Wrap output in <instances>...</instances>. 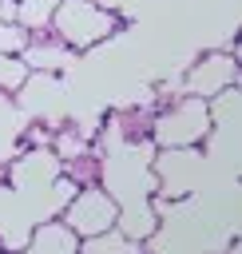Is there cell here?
Returning <instances> with one entry per match:
<instances>
[{"mask_svg":"<svg viewBox=\"0 0 242 254\" xmlns=\"http://www.w3.org/2000/svg\"><path fill=\"white\" fill-rule=\"evenodd\" d=\"M119 24L123 20L115 12H107V8H99L95 0H60L56 12H52V28L48 32L60 44H67L71 52H87V48L111 40L119 32Z\"/></svg>","mask_w":242,"mask_h":254,"instance_id":"obj_1","label":"cell"},{"mask_svg":"<svg viewBox=\"0 0 242 254\" xmlns=\"http://www.w3.org/2000/svg\"><path fill=\"white\" fill-rule=\"evenodd\" d=\"M79 52L60 44L52 32H28V44L20 48V64L28 71H67Z\"/></svg>","mask_w":242,"mask_h":254,"instance_id":"obj_5","label":"cell"},{"mask_svg":"<svg viewBox=\"0 0 242 254\" xmlns=\"http://www.w3.org/2000/svg\"><path fill=\"white\" fill-rule=\"evenodd\" d=\"M210 111H206V99H194V95H182L179 103H171L167 111H159L151 119V135L159 147H198L206 135H210Z\"/></svg>","mask_w":242,"mask_h":254,"instance_id":"obj_2","label":"cell"},{"mask_svg":"<svg viewBox=\"0 0 242 254\" xmlns=\"http://www.w3.org/2000/svg\"><path fill=\"white\" fill-rule=\"evenodd\" d=\"M60 0H16V24L24 32H48Z\"/></svg>","mask_w":242,"mask_h":254,"instance_id":"obj_7","label":"cell"},{"mask_svg":"<svg viewBox=\"0 0 242 254\" xmlns=\"http://www.w3.org/2000/svg\"><path fill=\"white\" fill-rule=\"evenodd\" d=\"M28 79V67L20 64V56H4L0 52V91H20Z\"/></svg>","mask_w":242,"mask_h":254,"instance_id":"obj_9","label":"cell"},{"mask_svg":"<svg viewBox=\"0 0 242 254\" xmlns=\"http://www.w3.org/2000/svg\"><path fill=\"white\" fill-rule=\"evenodd\" d=\"M75 250H79L75 246V234L60 222V226H40L28 254H75Z\"/></svg>","mask_w":242,"mask_h":254,"instance_id":"obj_6","label":"cell"},{"mask_svg":"<svg viewBox=\"0 0 242 254\" xmlns=\"http://www.w3.org/2000/svg\"><path fill=\"white\" fill-rule=\"evenodd\" d=\"M95 4H99V8H107V12H115V16L123 20V16H131V12H139V8L147 4V0H95Z\"/></svg>","mask_w":242,"mask_h":254,"instance_id":"obj_11","label":"cell"},{"mask_svg":"<svg viewBox=\"0 0 242 254\" xmlns=\"http://www.w3.org/2000/svg\"><path fill=\"white\" fill-rule=\"evenodd\" d=\"M119 222V202L111 194H103L95 183L91 187H79L71 198H67V210H63V226L79 238H91V234H103Z\"/></svg>","mask_w":242,"mask_h":254,"instance_id":"obj_3","label":"cell"},{"mask_svg":"<svg viewBox=\"0 0 242 254\" xmlns=\"http://www.w3.org/2000/svg\"><path fill=\"white\" fill-rule=\"evenodd\" d=\"M75 254H139V246H135V242H127V234L111 226V230H103V234L83 238V246H79Z\"/></svg>","mask_w":242,"mask_h":254,"instance_id":"obj_8","label":"cell"},{"mask_svg":"<svg viewBox=\"0 0 242 254\" xmlns=\"http://www.w3.org/2000/svg\"><path fill=\"white\" fill-rule=\"evenodd\" d=\"M28 44V32L16 20H0V52L4 56H20V48Z\"/></svg>","mask_w":242,"mask_h":254,"instance_id":"obj_10","label":"cell"},{"mask_svg":"<svg viewBox=\"0 0 242 254\" xmlns=\"http://www.w3.org/2000/svg\"><path fill=\"white\" fill-rule=\"evenodd\" d=\"M234 83H238L234 52H230V56L210 52V56H202V60L186 71V95H194V99H210V95H218L222 87H234Z\"/></svg>","mask_w":242,"mask_h":254,"instance_id":"obj_4","label":"cell"}]
</instances>
